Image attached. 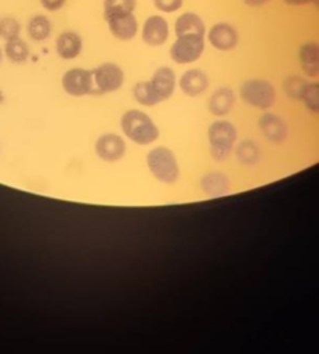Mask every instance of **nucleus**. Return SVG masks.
I'll return each mask as SVG.
<instances>
[{
  "mask_svg": "<svg viewBox=\"0 0 319 354\" xmlns=\"http://www.w3.org/2000/svg\"><path fill=\"white\" fill-rule=\"evenodd\" d=\"M120 127L127 138L138 145H148L159 138V129L151 116L139 109H128L120 118Z\"/></svg>",
  "mask_w": 319,
  "mask_h": 354,
  "instance_id": "f257e3e1",
  "label": "nucleus"
},
{
  "mask_svg": "<svg viewBox=\"0 0 319 354\" xmlns=\"http://www.w3.org/2000/svg\"><path fill=\"white\" fill-rule=\"evenodd\" d=\"M210 155L215 162H224L233 149L238 138L236 127L224 119L214 120L207 130Z\"/></svg>",
  "mask_w": 319,
  "mask_h": 354,
  "instance_id": "f03ea898",
  "label": "nucleus"
},
{
  "mask_svg": "<svg viewBox=\"0 0 319 354\" xmlns=\"http://www.w3.org/2000/svg\"><path fill=\"white\" fill-rule=\"evenodd\" d=\"M239 95L247 105L264 111L269 109L276 100L273 84L269 80L260 77L244 80L239 87Z\"/></svg>",
  "mask_w": 319,
  "mask_h": 354,
  "instance_id": "7ed1b4c3",
  "label": "nucleus"
},
{
  "mask_svg": "<svg viewBox=\"0 0 319 354\" xmlns=\"http://www.w3.org/2000/svg\"><path fill=\"white\" fill-rule=\"evenodd\" d=\"M146 163L152 174L162 183L173 184L178 180L180 169L174 153L166 147H156L146 155Z\"/></svg>",
  "mask_w": 319,
  "mask_h": 354,
  "instance_id": "20e7f679",
  "label": "nucleus"
},
{
  "mask_svg": "<svg viewBox=\"0 0 319 354\" xmlns=\"http://www.w3.org/2000/svg\"><path fill=\"white\" fill-rule=\"evenodd\" d=\"M94 90L93 94H109L117 91L124 83V72L115 62H102L91 69Z\"/></svg>",
  "mask_w": 319,
  "mask_h": 354,
  "instance_id": "39448f33",
  "label": "nucleus"
},
{
  "mask_svg": "<svg viewBox=\"0 0 319 354\" xmlns=\"http://www.w3.org/2000/svg\"><path fill=\"white\" fill-rule=\"evenodd\" d=\"M204 46V37L202 36L177 37L170 47V58L181 65L192 64L202 57Z\"/></svg>",
  "mask_w": 319,
  "mask_h": 354,
  "instance_id": "423d86ee",
  "label": "nucleus"
},
{
  "mask_svg": "<svg viewBox=\"0 0 319 354\" xmlns=\"http://www.w3.org/2000/svg\"><path fill=\"white\" fill-rule=\"evenodd\" d=\"M64 91L72 97H84L93 94L94 83L91 69L70 68L64 72L61 77Z\"/></svg>",
  "mask_w": 319,
  "mask_h": 354,
  "instance_id": "0eeeda50",
  "label": "nucleus"
},
{
  "mask_svg": "<svg viewBox=\"0 0 319 354\" xmlns=\"http://www.w3.org/2000/svg\"><path fill=\"white\" fill-rule=\"evenodd\" d=\"M168 22L162 15H151L144 21L141 37L149 47L163 46L168 39Z\"/></svg>",
  "mask_w": 319,
  "mask_h": 354,
  "instance_id": "6e6552de",
  "label": "nucleus"
},
{
  "mask_svg": "<svg viewBox=\"0 0 319 354\" xmlns=\"http://www.w3.org/2000/svg\"><path fill=\"white\" fill-rule=\"evenodd\" d=\"M207 40L215 50L229 51L238 46L239 33L233 25L228 22H217L210 28Z\"/></svg>",
  "mask_w": 319,
  "mask_h": 354,
  "instance_id": "1a4fd4ad",
  "label": "nucleus"
},
{
  "mask_svg": "<svg viewBox=\"0 0 319 354\" xmlns=\"http://www.w3.org/2000/svg\"><path fill=\"white\" fill-rule=\"evenodd\" d=\"M105 21L112 36L119 40H131L138 33V21L134 12L106 17Z\"/></svg>",
  "mask_w": 319,
  "mask_h": 354,
  "instance_id": "9d476101",
  "label": "nucleus"
},
{
  "mask_svg": "<svg viewBox=\"0 0 319 354\" xmlns=\"http://www.w3.org/2000/svg\"><path fill=\"white\" fill-rule=\"evenodd\" d=\"M95 152L102 160L116 162L126 153V142L115 133H105L95 141Z\"/></svg>",
  "mask_w": 319,
  "mask_h": 354,
  "instance_id": "9b49d317",
  "label": "nucleus"
},
{
  "mask_svg": "<svg viewBox=\"0 0 319 354\" xmlns=\"http://www.w3.org/2000/svg\"><path fill=\"white\" fill-rule=\"evenodd\" d=\"M258 127L262 136L271 142L280 144L287 138L289 130L286 122L272 112H265L260 116Z\"/></svg>",
  "mask_w": 319,
  "mask_h": 354,
  "instance_id": "f8f14e48",
  "label": "nucleus"
},
{
  "mask_svg": "<svg viewBox=\"0 0 319 354\" xmlns=\"http://www.w3.org/2000/svg\"><path fill=\"white\" fill-rule=\"evenodd\" d=\"M83 39L75 30H64L55 40V51L61 59H75L81 54Z\"/></svg>",
  "mask_w": 319,
  "mask_h": 354,
  "instance_id": "ddd939ff",
  "label": "nucleus"
},
{
  "mask_svg": "<svg viewBox=\"0 0 319 354\" xmlns=\"http://www.w3.org/2000/svg\"><path fill=\"white\" fill-rule=\"evenodd\" d=\"M151 84L157 94L160 102L168 100L175 90L177 84V76L174 71L170 66H159L151 77Z\"/></svg>",
  "mask_w": 319,
  "mask_h": 354,
  "instance_id": "4468645a",
  "label": "nucleus"
},
{
  "mask_svg": "<svg viewBox=\"0 0 319 354\" xmlns=\"http://www.w3.org/2000/svg\"><path fill=\"white\" fill-rule=\"evenodd\" d=\"M178 86L180 90L188 95V97H197L200 94H203L207 87H209V77L206 75V72H203L202 69H188L185 71L178 80Z\"/></svg>",
  "mask_w": 319,
  "mask_h": 354,
  "instance_id": "2eb2a0df",
  "label": "nucleus"
},
{
  "mask_svg": "<svg viewBox=\"0 0 319 354\" xmlns=\"http://www.w3.org/2000/svg\"><path fill=\"white\" fill-rule=\"evenodd\" d=\"M174 33L177 37L182 36H202L206 35L204 21L196 12L186 11L182 12L174 24Z\"/></svg>",
  "mask_w": 319,
  "mask_h": 354,
  "instance_id": "dca6fc26",
  "label": "nucleus"
},
{
  "mask_svg": "<svg viewBox=\"0 0 319 354\" xmlns=\"http://www.w3.org/2000/svg\"><path fill=\"white\" fill-rule=\"evenodd\" d=\"M236 102V94L231 87L222 86L215 88L209 98V111L214 116H225Z\"/></svg>",
  "mask_w": 319,
  "mask_h": 354,
  "instance_id": "f3484780",
  "label": "nucleus"
},
{
  "mask_svg": "<svg viewBox=\"0 0 319 354\" xmlns=\"http://www.w3.org/2000/svg\"><path fill=\"white\" fill-rule=\"evenodd\" d=\"M298 58L301 68L308 77L316 79L319 76V46L315 41L304 43L300 47Z\"/></svg>",
  "mask_w": 319,
  "mask_h": 354,
  "instance_id": "a211bd4d",
  "label": "nucleus"
},
{
  "mask_svg": "<svg viewBox=\"0 0 319 354\" xmlns=\"http://www.w3.org/2000/svg\"><path fill=\"white\" fill-rule=\"evenodd\" d=\"M200 187L209 196H222L229 191V178L221 171H210L203 176Z\"/></svg>",
  "mask_w": 319,
  "mask_h": 354,
  "instance_id": "6ab92c4d",
  "label": "nucleus"
},
{
  "mask_svg": "<svg viewBox=\"0 0 319 354\" xmlns=\"http://www.w3.org/2000/svg\"><path fill=\"white\" fill-rule=\"evenodd\" d=\"M51 30H52L51 21L43 14L33 15L26 25V32L29 37L35 41H44L46 39L50 37Z\"/></svg>",
  "mask_w": 319,
  "mask_h": 354,
  "instance_id": "aec40b11",
  "label": "nucleus"
},
{
  "mask_svg": "<svg viewBox=\"0 0 319 354\" xmlns=\"http://www.w3.org/2000/svg\"><path fill=\"white\" fill-rule=\"evenodd\" d=\"M4 55L8 61L14 64H23L29 58V47L21 37H15L11 40H7L3 48Z\"/></svg>",
  "mask_w": 319,
  "mask_h": 354,
  "instance_id": "412c9836",
  "label": "nucleus"
},
{
  "mask_svg": "<svg viewBox=\"0 0 319 354\" xmlns=\"http://www.w3.org/2000/svg\"><path fill=\"white\" fill-rule=\"evenodd\" d=\"M133 97L138 104H141L144 106H155V105L160 104V100H159L157 94L155 93L149 80L137 82L133 87Z\"/></svg>",
  "mask_w": 319,
  "mask_h": 354,
  "instance_id": "4be33fe9",
  "label": "nucleus"
},
{
  "mask_svg": "<svg viewBox=\"0 0 319 354\" xmlns=\"http://www.w3.org/2000/svg\"><path fill=\"white\" fill-rule=\"evenodd\" d=\"M236 158L243 165H255L260 160L258 145L251 140L242 141L236 148Z\"/></svg>",
  "mask_w": 319,
  "mask_h": 354,
  "instance_id": "5701e85b",
  "label": "nucleus"
},
{
  "mask_svg": "<svg viewBox=\"0 0 319 354\" xmlns=\"http://www.w3.org/2000/svg\"><path fill=\"white\" fill-rule=\"evenodd\" d=\"M104 18L134 12L137 7V0H104Z\"/></svg>",
  "mask_w": 319,
  "mask_h": 354,
  "instance_id": "b1692460",
  "label": "nucleus"
},
{
  "mask_svg": "<svg viewBox=\"0 0 319 354\" xmlns=\"http://www.w3.org/2000/svg\"><path fill=\"white\" fill-rule=\"evenodd\" d=\"M308 84V80L300 77V76H290L286 77L283 82V90L286 95L291 100H301V95Z\"/></svg>",
  "mask_w": 319,
  "mask_h": 354,
  "instance_id": "393cba45",
  "label": "nucleus"
},
{
  "mask_svg": "<svg viewBox=\"0 0 319 354\" xmlns=\"http://www.w3.org/2000/svg\"><path fill=\"white\" fill-rule=\"evenodd\" d=\"M301 101L304 102V105L309 112L316 113L319 111V83L316 80L308 82L301 95Z\"/></svg>",
  "mask_w": 319,
  "mask_h": 354,
  "instance_id": "a878e982",
  "label": "nucleus"
},
{
  "mask_svg": "<svg viewBox=\"0 0 319 354\" xmlns=\"http://www.w3.org/2000/svg\"><path fill=\"white\" fill-rule=\"evenodd\" d=\"M21 24L14 17H0V39L4 41L19 37Z\"/></svg>",
  "mask_w": 319,
  "mask_h": 354,
  "instance_id": "bb28decb",
  "label": "nucleus"
},
{
  "mask_svg": "<svg viewBox=\"0 0 319 354\" xmlns=\"http://www.w3.org/2000/svg\"><path fill=\"white\" fill-rule=\"evenodd\" d=\"M184 4V0H153V6L156 7V10L162 11V12H174L178 11Z\"/></svg>",
  "mask_w": 319,
  "mask_h": 354,
  "instance_id": "cd10ccee",
  "label": "nucleus"
},
{
  "mask_svg": "<svg viewBox=\"0 0 319 354\" xmlns=\"http://www.w3.org/2000/svg\"><path fill=\"white\" fill-rule=\"evenodd\" d=\"M41 7L46 10V11H50V12H55V11H59L66 0H39Z\"/></svg>",
  "mask_w": 319,
  "mask_h": 354,
  "instance_id": "c85d7f7f",
  "label": "nucleus"
},
{
  "mask_svg": "<svg viewBox=\"0 0 319 354\" xmlns=\"http://www.w3.org/2000/svg\"><path fill=\"white\" fill-rule=\"evenodd\" d=\"M289 6H305V4H315L318 0H283Z\"/></svg>",
  "mask_w": 319,
  "mask_h": 354,
  "instance_id": "c756f323",
  "label": "nucleus"
},
{
  "mask_svg": "<svg viewBox=\"0 0 319 354\" xmlns=\"http://www.w3.org/2000/svg\"><path fill=\"white\" fill-rule=\"evenodd\" d=\"M271 0H243V3L246 6H250V7H260V6H264L267 3H269Z\"/></svg>",
  "mask_w": 319,
  "mask_h": 354,
  "instance_id": "7c9ffc66",
  "label": "nucleus"
},
{
  "mask_svg": "<svg viewBox=\"0 0 319 354\" xmlns=\"http://www.w3.org/2000/svg\"><path fill=\"white\" fill-rule=\"evenodd\" d=\"M4 100H6V97H4V93H3V90L0 88V104H1V102H4Z\"/></svg>",
  "mask_w": 319,
  "mask_h": 354,
  "instance_id": "2f4dec72",
  "label": "nucleus"
},
{
  "mask_svg": "<svg viewBox=\"0 0 319 354\" xmlns=\"http://www.w3.org/2000/svg\"><path fill=\"white\" fill-rule=\"evenodd\" d=\"M3 57H4V53H3V50H1V47H0V64H1V61H3Z\"/></svg>",
  "mask_w": 319,
  "mask_h": 354,
  "instance_id": "473e14b6",
  "label": "nucleus"
}]
</instances>
